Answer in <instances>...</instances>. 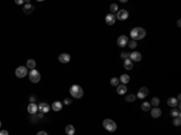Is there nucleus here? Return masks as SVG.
Segmentation results:
<instances>
[{
  "instance_id": "1",
  "label": "nucleus",
  "mask_w": 181,
  "mask_h": 135,
  "mask_svg": "<svg viewBox=\"0 0 181 135\" xmlns=\"http://www.w3.org/2000/svg\"><path fill=\"white\" fill-rule=\"evenodd\" d=\"M145 35H146V30L141 27H136V28H133L130 30V36H132V40H141L144 39Z\"/></svg>"
},
{
  "instance_id": "2",
  "label": "nucleus",
  "mask_w": 181,
  "mask_h": 135,
  "mask_svg": "<svg viewBox=\"0 0 181 135\" xmlns=\"http://www.w3.org/2000/svg\"><path fill=\"white\" fill-rule=\"evenodd\" d=\"M70 92V95L71 97H74V98L76 99H80L82 98V95H83V89L80 87L79 84H74V86H71L69 89Z\"/></svg>"
},
{
  "instance_id": "3",
  "label": "nucleus",
  "mask_w": 181,
  "mask_h": 135,
  "mask_svg": "<svg viewBox=\"0 0 181 135\" xmlns=\"http://www.w3.org/2000/svg\"><path fill=\"white\" fill-rule=\"evenodd\" d=\"M103 127H104L107 131H110V133H114V131L117 129V124L112 121V119H104Z\"/></svg>"
},
{
  "instance_id": "4",
  "label": "nucleus",
  "mask_w": 181,
  "mask_h": 135,
  "mask_svg": "<svg viewBox=\"0 0 181 135\" xmlns=\"http://www.w3.org/2000/svg\"><path fill=\"white\" fill-rule=\"evenodd\" d=\"M29 80L32 81L33 83H37V82L41 80V75H40V72H39L36 69H33V70H30V72H29Z\"/></svg>"
},
{
  "instance_id": "5",
  "label": "nucleus",
  "mask_w": 181,
  "mask_h": 135,
  "mask_svg": "<svg viewBox=\"0 0 181 135\" xmlns=\"http://www.w3.org/2000/svg\"><path fill=\"white\" fill-rule=\"evenodd\" d=\"M15 74H16L17 77L23 79V77H25V76L28 75V69H27L25 66H18V68L16 69V71H15Z\"/></svg>"
},
{
  "instance_id": "6",
  "label": "nucleus",
  "mask_w": 181,
  "mask_h": 135,
  "mask_svg": "<svg viewBox=\"0 0 181 135\" xmlns=\"http://www.w3.org/2000/svg\"><path fill=\"white\" fill-rule=\"evenodd\" d=\"M128 16H129V12H128L127 10H118V11H117V14H116L117 19H120V21H124V19H127L128 18Z\"/></svg>"
},
{
  "instance_id": "7",
  "label": "nucleus",
  "mask_w": 181,
  "mask_h": 135,
  "mask_svg": "<svg viewBox=\"0 0 181 135\" xmlns=\"http://www.w3.org/2000/svg\"><path fill=\"white\" fill-rule=\"evenodd\" d=\"M128 37H127V35H121V36H118V39H117V45L120 47H126V45H128Z\"/></svg>"
},
{
  "instance_id": "8",
  "label": "nucleus",
  "mask_w": 181,
  "mask_h": 135,
  "mask_svg": "<svg viewBox=\"0 0 181 135\" xmlns=\"http://www.w3.org/2000/svg\"><path fill=\"white\" fill-rule=\"evenodd\" d=\"M147 94H149V89H147V87H141V88L138 91L136 98L144 99V98H146V97H147Z\"/></svg>"
},
{
  "instance_id": "9",
  "label": "nucleus",
  "mask_w": 181,
  "mask_h": 135,
  "mask_svg": "<svg viewBox=\"0 0 181 135\" xmlns=\"http://www.w3.org/2000/svg\"><path fill=\"white\" fill-rule=\"evenodd\" d=\"M129 59L132 62H140L141 61V53L136 51H133L132 53H129Z\"/></svg>"
},
{
  "instance_id": "10",
  "label": "nucleus",
  "mask_w": 181,
  "mask_h": 135,
  "mask_svg": "<svg viewBox=\"0 0 181 135\" xmlns=\"http://www.w3.org/2000/svg\"><path fill=\"white\" fill-rule=\"evenodd\" d=\"M105 22H106L107 25H112V24H115L116 22V16L112 13H109L106 14V17H105Z\"/></svg>"
},
{
  "instance_id": "11",
  "label": "nucleus",
  "mask_w": 181,
  "mask_h": 135,
  "mask_svg": "<svg viewBox=\"0 0 181 135\" xmlns=\"http://www.w3.org/2000/svg\"><path fill=\"white\" fill-rule=\"evenodd\" d=\"M37 106H39V111L42 112V113H46V112H48V111H50V109H51V107L48 106V104H46V102H40Z\"/></svg>"
},
{
  "instance_id": "12",
  "label": "nucleus",
  "mask_w": 181,
  "mask_h": 135,
  "mask_svg": "<svg viewBox=\"0 0 181 135\" xmlns=\"http://www.w3.org/2000/svg\"><path fill=\"white\" fill-rule=\"evenodd\" d=\"M58 61L60 62V63H69L70 62V56L68 54V53H62V54H59L58 56Z\"/></svg>"
},
{
  "instance_id": "13",
  "label": "nucleus",
  "mask_w": 181,
  "mask_h": 135,
  "mask_svg": "<svg viewBox=\"0 0 181 135\" xmlns=\"http://www.w3.org/2000/svg\"><path fill=\"white\" fill-rule=\"evenodd\" d=\"M37 110H39V106H37L35 102H30L28 105V112L29 113H32V115H35L37 112Z\"/></svg>"
},
{
  "instance_id": "14",
  "label": "nucleus",
  "mask_w": 181,
  "mask_h": 135,
  "mask_svg": "<svg viewBox=\"0 0 181 135\" xmlns=\"http://www.w3.org/2000/svg\"><path fill=\"white\" fill-rule=\"evenodd\" d=\"M51 109L53 110V111H56V112H58V111H60L62 109H63V104L60 101H54L53 104L51 105Z\"/></svg>"
},
{
  "instance_id": "15",
  "label": "nucleus",
  "mask_w": 181,
  "mask_h": 135,
  "mask_svg": "<svg viewBox=\"0 0 181 135\" xmlns=\"http://www.w3.org/2000/svg\"><path fill=\"white\" fill-rule=\"evenodd\" d=\"M151 116L153 118H158V117L162 116V111H161V109H158V107H153L152 110H151Z\"/></svg>"
},
{
  "instance_id": "16",
  "label": "nucleus",
  "mask_w": 181,
  "mask_h": 135,
  "mask_svg": "<svg viewBox=\"0 0 181 135\" xmlns=\"http://www.w3.org/2000/svg\"><path fill=\"white\" fill-rule=\"evenodd\" d=\"M168 105L172 106L173 109H174V107H177L179 106V100H177L176 98H169L168 99Z\"/></svg>"
},
{
  "instance_id": "17",
  "label": "nucleus",
  "mask_w": 181,
  "mask_h": 135,
  "mask_svg": "<svg viewBox=\"0 0 181 135\" xmlns=\"http://www.w3.org/2000/svg\"><path fill=\"white\" fill-rule=\"evenodd\" d=\"M65 133L66 135H74L75 134V127L73 124H68L65 127Z\"/></svg>"
},
{
  "instance_id": "18",
  "label": "nucleus",
  "mask_w": 181,
  "mask_h": 135,
  "mask_svg": "<svg viewBox=\"0 0 181 135\" xmlns=\"http://www.w3.org/2000/svg\"><path fill=\"white\" fill-rule=\"evenodd\" d=\"M35 66H36V62L34 61V59H28L27 61V65H25L27 69L33 70V69H35Z\"/></svg>"
},
{
  "instance_id": "19",
  "label": "nucleus",
  "mask_w": 181,
  "mask_h": 135,
  "mask_svg": "<svg viewBox=\"0 0 181 135\" xmlns=\"http://www.w3.org/2000/svg\"><path fill=\"white\" fill-rule=\"evenodd\" d=\"M117 88V93L118 94H126V92H127V87H126V84H118L116 87Z\"/></svg>"
},
{
  "instance_id": "20",
  "label": "nucleus",
  "mask_w": 181,
  "mask_h": 135,
  "mask_svg": "<svg viewBox=\"0 0 181 135\" xmlns=\"http://www.w3.org/2000/svg\"><path fill=\"white\" fill-rule=\"evenodd\" d=\"M24 13H27V14H29V13H32L33 11H34V6H33L32 4H25L24 5Z\"/></svg>"
},
{
  "instance_id": "21",
  "label": "nucleus",
  "mask_w": 181,
  "mask_h": 135,
  "mask_svg": "<svg viewBox=\"0 0 181 135\" xmlns=\"http://www.w3.org/2000/svg\"><path fill=\"white\" fill-rule=\"evenodd\" d=\"M129 80H130V77L128 76V75H126V74L122 75V76L120 77V81L122 82V84H127L128 82H129Z\"/></svg>"
},
{
  "instance_id": "22",
  "label": "nucleus",
  "mask_w": 181,
  "mask_h": 135,
  "mask_svg": "<svg viewBox=\"0 0 181 135\" xmlns=\"http://www.w3.org/2000/svg\"><path fill=\"white\" fill-rule=\"evenodd\" d=\"M124 68L127 70H132L133 69V62L130 61V59H126L124 61Z\"/></svg>"
},
{
  "instance_id": "23",
  "label": "nucleus",
  "mask_w": 181,
  "mask_h": 135,
  "mask_svg": "<svg viewBox=\"0 0 181 135\" xmlns=\"http://www.w3.org/2000/svg\"><path fill=\"white\" fill-rule=\"evenodd\" d=\"M170 113H172V116L174 117V118H175V117H180V110H179V107H174Z\"/></svg>"
},
{
  "instance_id": "24",
  "label": "nucleus",
  "mask_w": 181,
  "mask_h": 135,
  "mask_svg": "<svg viewBox=\"0 0 181 135\" xmlns=\"http://www.w3.org/2000/svg\"><path fill=\"white\" fill-rule=\"evenodd\" d=\"M135 99H136V97H135L134 94H128V95H126V101H128V102L135 101Z\"/></svg>"
},
{
  "instance_id": "25",
  "label": "nucleus",
  "mask_w": 181,
  "mask_h": 135,
  "mask_svg": "<svg viewBox=\"0 0 181 135\" xmlns=\"http://www.w3.org/2000/svg\"><path fill=\"white\" fill-rule=\"evenodd\" d=\"M141 110L143 111H149L151 110V105H150V102H143V105H141Z\"/></svg>"
},
{
  "instance_id": "26",
  "label": "nucleus",
  "mask_w": 181,
  "mask_h": 135,
  "mask_svg": "<svg viewBox=\"0 0 181 135\" xmlns=\"http://www.w3.org/2000/svg\"><path fill=\"white\" fill-rule=\"evenodd\" d=\"M150 105H151V106L157 107L158 105H159V99L156 98V97H155V98H152V100H151V102H150Z\"/></svg>"
},
{
  "instance_id": "27",
  "label": "nucleus",
  "mask_w": 181,
  "mask_h": 135,
  "mask_svg": "<svg viewBox=\"0 0 181 135\" xmlns=\"http://www.w3.org/2000/svg\"><path fill=\"white\" fill-rule=\"evenodd\" d=\"M110 83H111V86H114V87H117L118 83H120V80L116 79V77H112V79L110 80Z\"/></svg>"
},
{
  "instance_id": "28",
  "label": "nucleus",
  "mask_w": 181,
  "mask_h": 135,
  "mask_svg": "<svg viewBox=\"0 0 181 135\" xmlns=\"http://www.w3.org/2000/svg\"><path fill=\"white\" fill-rule=\"evenodd\" d=\"M136 41L135 40H130V41H128V46H129V48H132V50H134V48H136Z\"/></svg>"
},
{
  "instance_id": "29",
  "label": "nucleus",
  "mask_w": 181,
  "mask_h": 135,
  "mask_svg": "<svg viewBox=\"0 0 181 135\" xmlns=\"http://www.w3.org/2000/svg\"><path fill=\"white\" fill-rule=\"evenodd\" d=\"M110 11H111V13L114 14L115 12H117V11H118V6H117L116 4H111V5H110Z\"/></svg>"
},
{
  "instance_id": "30",
  "label": "nucleus",
  "mask_w": 181,
  "mask_h": 135,
  "mask_svg": "<svg viewBox=\"0 0 181 135\" xmlns=\"http://www.w3.org/2000/svg\"><path fill=\"white\" fill-rule=\"evenodd\" d=\"M173 123H174V126L175 127H179L181 124V119H180V117H175V118H174V122H173Z\"/></svg>"
},
{
  "instance_id": "31",
  "label": "nucleus",
  "mask_w": 181,
  "mask_h": 135,
  "mask_svg": "<svg viewBox=\"0 0 181 135\" xmlns=\"http://www.w3.org/2000/svg\"><path fill=\"white\" fill-rule=\"evenodd\" d=\"M121 57H122V58H124V61L126 59H129V53H127V52H122V53H121Z\"/></svg>"
},
{
  "instance_id": "32",
  "label": "nucleus",
  "mask_w": 181,
  "mask_h": 135,
  "mask_svg": "<svg viewBox=\"0 0 181 135\" xmlns=\"http://www.w3.org/2000/svg\"><path fill=\"white\" fill-rule=\"evenodd\" d=\"M64 104H65V105H70V104H71V100H70V99H68V98H65L64 99Z\"/></svg>"
},
{
  "instance_id": "33",
  "label": "nucleus",
  "mask_w": 181,
  "mask_h": 135,
  "mask_svg": "<svg viewBox=\"0 0 181 135\" xmlns=\"http://www.w3.org/2000/svg\"><path fill=\"white\" fill-rule=\"evenodd\" d=\"M29 100H30V102H35V101H36V98H35L34 95H32V97L29 98Z\"/></svg>"
},
{
  "instance_id": "34",
  "label": "nucleus",
  "mask_w": 181,
  "mask_h": 135,
  "mask_svg": "<svg viewBox=\"0 0 181 135\" xmlns=\"http://www.w3.org/2000/svg\"><path fill=\"white\" fill-rule=\"evenodd\" d=\"M0 135H9V131L7 130H1L0 131Z\"/></svg>"
},
{
  "instance_id": "35",
  "label": "nucleus",
  "mask_w": 181,
  "mask_h": 135,
  "mask_svg": "<svg viewBox=\"0 0 181 135\" xmlns=\"http://www.w3.org/2000/svg\"><path fill=\"white\" fill-rule=\"evenodd\" d=\"M15 3H16V4H17V5H22V4H23V3H24V1H23V0H16Z\"/></svg>"
},
{
  "instance_id": "36",
  "label": "nucleus",
  "mask_w": 181,
  "mask_h": 135,
  "mask_svg": "<svg viewBox=\"0 0 181 135\" xmlns=\"http://www.w3.org/2000/svg\"><path fill=\"white\" fill-rule=\"evenodd\" d=\"M36 135H48V134H47L46 131H39Z\"/></svg>"
},
{
  "instance_id": "37",
  "label": "nucleus",
  "mask_w": 181,
  "mask_h": 135,
  "mask_svg": "<svg viewBox=\"0 0 181 135\" xmlns=\"http://www.w3.org/2000/svg\"><path fill=\"white\" fill-rule=\"evenodd\" d=\"M42 117H44V113H42V112H40V113H39V118H42Z\"/></svg>"
},
{
  "instance_id": "38",
  "label": "nucleus",
  "mask_w": 181,
  "mask_h": 135,
  "mask_svg": "<svg viewBox=\"0 0 181 135\" xmlns=\"http://www.w3.org/2000/svg\"><path fill=\"white\" fill-rule=\"evenodd\" d=\"M0 127H1V121H0Z\"/></svg>"
}]
</instances>
